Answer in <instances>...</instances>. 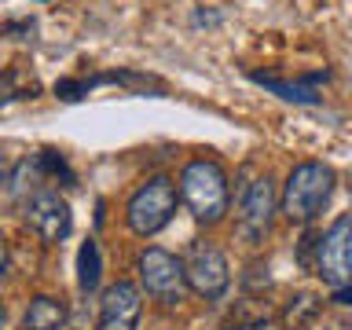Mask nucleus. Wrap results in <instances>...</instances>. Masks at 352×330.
I'll return each instance as SVG.
<instances>
[{
	"instance_id": "obj_1",
	"label": "nucleus",
	"mask_w": 352,
	"mask_h": 330,
	"mask_svg": "<svg viewBox=\"0 0 352 330\" xmlns=\"http://www.w3.org/2000/svg\"><path fill=\"white\" fill-rule=\"evenodd\" d=\"M180 198L198 224H220L228 213V173L213 158H195L180 173Z\"/></svg>"
},
{
	"instance_id": "obj_2",
	"label": "nucleus",
	"mask_w": 352,
	"mask_h": 330,
	"mask_svg": "<svg viewBox=\"0 0 352 330\" xmlns=\"http://www.w3.org/2000/svg\"><path fill=\"white\" fill-rule=\"evenodd\" d=\"M334 195V169L323 162H301L286 176L283 187V213L294 224H312Z\"/></svg>"
},
{
	"instance_id": "obj_3",
	"label": "nucleus",
	"mask_w": 352,
	"mask_h": 330,
	"mask_svg": "<svg viewBox=\"0 0 352 330\" xmlns=\"http://www.w3.org/2000/svg\"><path fill=\"white\" fill-rule=\"evenodd\" d=\"M173 213H176V184L169 176H151L143 187H136V195L125 206V220L140 239L158 235L173 220Z\"/></svg>"
},
{
	"instance_id": "obj_4",
	"label": "nucleus",
	"mask_w": 352,
	"mask_h": 330,
	"mask_svg": "<svg viewBox=\"0 0 352 330\" xmlns=\"http://www.w3.org/2000/svg\"><path fill=\"white\" fill-rule=\"evenodd\" d=\"M316 275L330 290L352 283V217H338L323 235L316 239Z\"/></svg>"
},
{
	"instance_id": "obj_5",
	"label": "nucleus",
	"mask_w": 352,
	"mask_h": 330,
	"mask_svg": "<svg viewBox=\"0 0 352 330\" xmlns=\"http://www.w3.org/2000/svg\"><path fill=\"white\" fill-rule=\"evenodd\" d=\"M136 272H140V286L147 290L154 301L162 305H180L184 294H187V279H184V261L173 257L169 250H143L140 261H136Z\"/></svg>"
},
{
	"instance_id": "obj_6",
	"label": "nucleus",
	"mask_w": 352,
	"mask_h": 330,
	"mask_svg": "<svg viewBox=\"0 0 352 330\" xmlns=\"http://www.w3.org/2000/svg\"><path fill=\"white\" fill-rule=\"evenodd\" d=\"M184 279L198 297L220 301L231 286V272H228L224 253H220L213 242H195L191 253H187V261H184Z\"/></svg>"
},
{
	"instance_id": "obj_7",
	"label": "nucleus",
	"mask_w": 352,
	"mask_h": 330,
	"mask_svg": "<svg viewBox=\"0 0 352 330\" xmlns=\"http://www.w3.org/2000/svg\"><path fill=\"white\" fill-rule=\"evenodd\" d=\"M26 224L37 231L44 242H59L70 235V206H66V198L59 191H37L26 202Z\"/></svg>"
},
{
	"instance_id": "obj_8",
	"label": "nucleus",
	"mask_w": 352,
	"mask_h": 330,
	"mask_svg": "<svg viewBox=\"0 0 352 330\" xmlns=\"http://www.w3.org/2000/svg\"><path fill=\"white\" fill-rule=\"evenodd\" d=\"M143 316V294L136 283L118 279L103 294V308H99V327L96 330H136Z\"/></svg>"
},
{
	"instance_id": "obj_9",
	"label": "nucleus",
	"mask_w": 352,
	"mask_h": 330,
	"mask_svg": "<svg viewBox=\"0 0 352 330\" xmlns=\"http://www.w3.org/2000/svg\"><path fill=\"white\" fill-rule=\"evenodd\" d=\"M272 213H275V187L268 176H257L246 191L239 198V220H242V231L250 239H261L272 224Z\"/></svg>"
},
{
	"instance_id": "obj_10",
	"label": "nucleus",
	"mask_w": 352,
	"mask_h": 330,
	"mask_svg": "<svg viewBox=\"0 0 352 330\" xmlns=\"http://www.w3.org/2000/svg\"><path fill=\"white\" fill-rule=\"evenodd\" d=\"M327 77H330L327 70H323V74L305 77V81H283V77H272V74H250V81H253V85H261V88H268V92H275L279 99H286V103L312 107V103H319L316 85H319V81H327Z\"/></svg>"
},
{
	"instance_id": "obj_11",
	"label": "nucleus",
	"mask_w": 352,
	"mask_h": 330,
	"mask_svg": "<svg viewBox=\"0 0 352 330\" xmlns=\"http://www.w3.org/2000/svg\"><path fill=\"white\" fill-rule=\"evenodd\" d=\"M66 327V305L52 294H37L22 316V330H63Z\"/></svg>"
},
{
	"instance_id": "obj_12",
	"label": "nucleus",
	"mask_w": 352,
	"mask_h": 330,
	"mask_svg": "<svg viewBox=\"0 0 352 330\" xmlns=\"http://www.w3.org/2000/svg\"><path fill=\"white\" fill-rule=\"evenodd\" d=\"M99 272H103V257H99V242L88 239L81 253H77V286H81L85 294H92L99 286Z\"/></svg>"
},
{
	"instance_id": "obj_13",
	"label": "nucleus",
	"mask_w": 352,
	"mask_h": 330,
	"mask_svg": "<svg viewBox=\"0 0 352 330\" xmlns=\"http://www.w3.org/2000/svg\"><path fill=\"white\" fill-rule=\"evenodd\" d=\"M316 312H319V297H316V294H297L294 301L286 305L283 319H286V323H290V327L297 330V327L312 323V319H316Z\"/></svg>"
},
{
	"instance_id": "obj_14",
	"label": "nucleus",
	"mask_w": 352,
	"mask_h": 330,
	"mask_svg": "<svg viewBox=\"0 0 352 330\" xmlns=\"http://www.w3.org/2000/svg\"><path fill=\"white\" fill-rule=\"evenodd\" d=\"M55 96L66 99V103H77V99L88 96V81H70V77H66V81L55 85Z\"/></svg>"
},
{
	"instance_id": "obj_15",
	"label": "nucleus",
	"mask_w": 352,
	"mask_h": 330,
	"mask_svg": "<svg viewBox=\"0 0 352 330\" xmlns=\"http://www.w3.org/2000/svg\"><path fill=\"white\" fill-rule=\"evenodd\" d=\"M224 330H279L272 319H257V323H239V327H224Z\"/></svg>"
},
{
	"instance_id": "obj_16",
	"label": "nucleus",
	"mask_w": 352,
	"mask_h": 330,
	"mask_svg": "<svg viewBox=\"0 0 352 330\" xmlns=\"http://www.w3.org/2000/svg\"><path fill=\"white\" fill-rule=\"evenodd\" d=\"M334 301H338V305H352V283L341 286V290H334Z\"/></svg>"
},
{
	"instance_id": "obj_17",
	"label": "nucleus",
	"mask_w": 352,
	"mask_h": 330,
	"mask_svg": "<svg viewBox=\"0 0 352 330\" xmlns=\"http://www.w3.org/2000/svg\"><path fill=\"white\" fill-rule=\"evenodd\" d=\"M4 272H8V242L0 239V279H4Z\"/></svg>"
},
{
	"instance_id": "obj_18",
	"label": "nucleus",
	"mask_w": 352,
	"mask_h": 330,
	"mask_svg": "<svg viewBox=\"0 0 352 330\" xmlns=\"http://www.w3.org/2000/svg\"><path fill=\"white\" fill-rule=\"evenodd\" d=\"M4 180H8V162H4V154H0V187H4Z\"/></svg>"
},
{
	"instance_id": "obj_19",
	"label": "nucleus",
	"mask_w": 352,
	"mask_h": 330,
	"mask_svg": "<svg viewBox=\"0 0 352 330\" xmlns=\"http://www.w3.org/2000/svg\"><path fill=\"white\" fill-rule=\"evenodd\" d=\"M0 330H4V308H0Z\"/></svg>"
}]
</instances>
